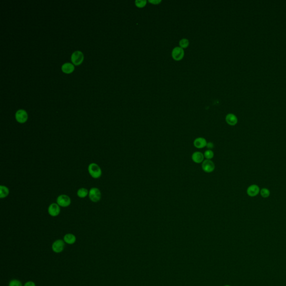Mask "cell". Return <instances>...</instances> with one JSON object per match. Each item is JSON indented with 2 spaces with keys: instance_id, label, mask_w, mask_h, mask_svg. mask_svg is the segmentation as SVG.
I'll use <instances>...</instances> for the list:
<instances>
[{
  "instance_id": "4fadbf2b",
  "label": "cell",
  "mask_w": 286,
  "mask_h": 286,
  "mask_svg": "<svg viewBox=\"0 0 286 286\" xmlns=\"http://www.w3.org/2000/svg\"><path fill=\"white\" fill-rule=\"evenodd\" d=\"M226 121L229 125H235L238 123V118L233 114H229L226 116Z\"/></svg>"
},
{
  "instance_id": "d6986e66",
  "label": "cell",
  "mask_w": 286,
  "mask_h": 286,
  "mask_svg": "<svg viewBox=\"0 0 286 286\" xmlns=\"http://www.w3.org/2000/svg\"><path fill=\"white\" fill-rule=\"evenodd\" d=\"M213 156H214V153L213 152H212V150H206L204 153V158H206V159H208V160H210L211 159L213 158Z\"/></svg>"
},
{
  "instance_id": "9c48e42d",
  "label": "cell",
  "mask_w": 286,
  "mask_h": 286,
  "mask_svg": "<svg viewBox=\"0 0 286 286\" xmlns=\"http://www.w3.org/2000/svg\"><path fill=\"white\" fill-rule=\"evenodd\" d=\"M64 246L65 244L62 240H57L53 242L52 249L54 252L59 253L64 250Z\"/></svg>"
},
{
  "instance_id": "9a60e30c",
  "label": "cell",
  "mask_w": 286,
  "mask_h": 286,
  "mask_svg": "<svg viewBox=\"0 0 286 286\" xmlns=\"http://www.w3.org/2000/svg\"><path fill=\"white\" fill-rule=\"evenodd\" d=\"M64 240L68 244H73L76 242V238L73 234L67 233L64 236Z\"/></svg>"
},
{
  "instance_id": "44dd1931",
  "label": "cell",
  "mask_w": 286,
  "mask_h": 286,
  "mask_svg": "<svg viewBox=\"0 0 286 286\" xmlns=\"http://www.w3.org/2000/svg\"><path fill=\"white\" fill-rule=\"evenodd\" d=\"M9 286H23V284L20 280H13L10 282Z\"/></svg>"
},
{
  "instance_id": "2e32d148",
  "label": "cell",
  "mask_w": 286,
  "mask_h": 286,
  "mask_svg": "<svg viewBox=\"0 0 286 286\" xmlns=\"http://www.w3.org/2000/svg\"><path fill=\"white\" fill-rule=\"evenodd\" d=\"M0 197L1 199L5 198L9 195V190L7 187H5L4 186H1L0 187Z\"/></svg>"
},
{
  "instance_id": "484cf974",
  "label": "cell",
  "mask_w": 286,
  "mask_h": 286,
  "mask_svg": "<svg viewBox=\"0 0 286 286\" xmlns=\"http://www.w3.org/2000/svg\"><path fill=\"white\" fill-rule=\"evenodd\" d=\"M229 286V285H225V286Z\"/></svg>"
},
{
  "instance_id": "30bf717a",
  "label": "cell",
  "mask_w": 286,
  "mask_h": 286,
  "mask_svg": "<svg viewBox=\"0 0 286 286\" xmlns=\"http://www.w3.org/2000/svg\"><path fill=\"white\" fill-rule=\"evenodd\" d=\"M60 207L57 204H52L48 208V212L52 216H57L60 213Z\"/></svg>"
},
{
  "instance_id": "ac0fdd59",
  "label": "cell",
  "mask_w": 286,
  "mask_h": 286,
  "mask_svg": "<svg viewBox=\"0 0 286 286\" xmlns=\"http://www.w3.org/2000/svg\"><path fill=\"white\" fill-rule=\"evenodd\" d=\"M260 195L263 198H268L271 195L270 191L267 188H263L260 191Z\"/></svg>"
},
{
  "instance_id": "6da1fadb",
  "label": "cell",
  "mask_w": 286,
  "mask_h": 286,
  "mask_svg": "<svg viewBox=\"0 0 286 286\" xmlns=\"http://www.w3.org/2000/svg\"><path fill=\"white\" fill-rule=\"evenodd\" d=\"M88 172L90 175L94 178H99L102 175L101 170L97 164L91 163L88 166Z\"/></svg>"
},
{
  "instance_id": "8fae6325",
  "label": "cell",
  "mask_w": 286,
  "mask_h": 286,
  "mask_svg": "<svg viewBox=\"0 0 286 286\" xmlns=\"http://www.w3.org/2000/svg\"><path fill=\"white\" fill-rule=\"evenodd\" d=\"M207 141L204 137H200L196 138L194 140L193 145L198 149H202L207 145Z\"/></svg>"
},
{
  "instance_id": "5b68a950",
  "label": "cell",
  "mask_w": 286,
  "mask_h": 286,
  "mask_svg": "<svg viewBox=\"0 0 286 286\" xmlns=\"http://www.w3.org/2000/svg\"><path fill=\"white\" fill-rule=\"evenodd\" d=\"M57 204L61 207H67L70 204V199L69 196L65 195H61L57 198Z\"/></svg>"
},
{
  "instance_id": "ba28073f",
  "label": "cell",
  "mask_w": 286,
  "mask_h": 286,
  "mask_svg": "<svg viewBox=\"0 0 286 286\" xmlns=\"http://www.w3.org/2000/svg\"><path fill=\"white\" fill-rule=\"evenodd\" d=\"M15 117L16 120L20 123H25L28 118L27 112L23 110H20L17 111Z\"/></svg>"
},
{
  "instance_id": "ffe728a7",
  "label": "cell",
  "mask_w": 286,
  "mask_h": 286,
  "mask_svg": "<svg viewBox=\"0 0 286 286\" xmlns=\"http://www.w3.org/2000/svg\"><path fill=\"white\" fill-rule=\"evenodd\" d=\"M179 44L180 45L181 48L182 49L183 48H186L189 45V41L187 39H183L179 41Z\"/></svg>"
},
{
  "instance_id": "277c9868",
  "label": "cell",
  "mask_w": 286,
  "mask_h": 286,
  "mask_svg": "<svg viewBox=\"0 0 286 286\" xmlns=\"http://www.w3.org/2000/svg\"><path fill=\"white\" fill-rule=\"evenodd\" d=\"M172 56L173 59L175 61H181L184 57V50L181 47H175L173 50Z\"/></svg>"
},
{
  "instance_id": "5bb4252c",
  "label": "cell",
  "mask_w": 286,
  "mask_h": 286,
  "mask_svg": "<svg viewBox=\"0 0 286 286\" xmlns=\"http://www.w3.org/2000/svg\"><path fill=\"white\" fill-rule=\"evenodd\" d=\"M74 67L73 64L69 63H67L63 64L61 67V70L63 72L65 73H72L74 70Z\"/></svg>"
},
{
  "instance_id": "603a6c76",
  "label": "cell",
  "mask_w": 286,
  "mask_h": 286,
  "mask_svg": "<svg viewBox=\"0 0 286 286\" xmlns=\"http://www.w3.org/2000/svg\"><path fill=\"white\" fill-rule=\"evenodd\" d=\"M206 147H207L208 149H212V148H214V145H213V143H212V142H208V143H207Z\"/></svg>"
},
{
  "instance_id": "e0dca14e",
  "label": "cell",
  "mask_w": 286,
  "mask_h": 286,
  "mask_svg": "<svg viewBox=\"0 0 286 286\" xmlns=\"http://www.w3.org/2000/svg\"><path fill=\"white\" fill-rule=\"evenodd\" d=\"M88 194V191L86 188H80L77 192V195L81 198H84L87 196Z\"/></svg>"
},
{
  "instance_id": "7c38bea8",
  "label": "cell",
  "mask_w": 286,
  "mask_h": 286,
  "mask_svg": "<svg viewBox=\"0 0 286 286\" xmlns=\"http://www.w3.org/2000/svg\"><path fill=\"white\" fill-rule=\"evenodd\" d=\"M204 158V154L200 152H195L192 155V159L196 163H201L203 162Z\"/></svg>"
},
{
  "instance_id": "7a4b0ae2",
  "label": "cell",
  "mask_w": 286,
  "mask_h": 286,
  "mask_svg": "<svg viewBox=\"0 0 286 286\" xmlns=\"http://www.w3.org/2000/svg\"><path fill=\"white\" fill-rule=\"evenodd\" d=\"M89 197L92 201L96 202L99 201L101 198V193L99 188H92L90 190Z\"/></svg>"
},
{
  "instance_id": "52a82bcc",
  "label": "cell",
  "mask_w": 286,
  "mask_h": 286,
  "mask_svg": "<svg viewBox=\"0 0 286 286\" xmlns=\"http://www.w3.org/2000/svg\"><path fill=\"white\" fill-rule=\"evenodd\" d=\"M259 187L257 185V184H251L250 186H249L246 190V193L248 195L251 197H255L258 195H259L260 193Z\"/></svg>"
},
{
  "instance_id": "3957f363",
  "label": "cell",
  "mask_w": 286,
  "mask_h": 286,
  "mask_svg": "<svg viewBox=\"0 0 286 286\" xmlns=\"http://www.w3.org/2000/svg\"><path fill=\"white\" fill-rule=\"evenodd\" d=\"M202 168L204 172L211 173L215 170V166L212 161L206 159L202 163Z\"/></svg>"
},
{
  "instance_id": "7402d4cb",
  "label": "cell",
  "mask_w": 286,
  "mask_h": 286,
  "mask_svg": "<svg viewBox=\"0 0 286 286\" xmlns=\"http://www.w3.org/2000/svg\"><path fill=\"white\" fill-rule=\"evenodd\" d=\"M146 1H135V5L136 6L139 7V8H142L146 5Z\"/></svg>"
},
{
  "instance_id": "d4e9b609",
  "label": "cell",
  "mask_w": 286,
  "mask_h": 286,
  "mask_svg": "<svg viewBox=\"0 0 286 286\" xmlns=\"http://www.w3.org/2000/svg\"><path fill=\"white\" fill-rule=\"evenodd\" d=\"M149 2L153 5H158L159 3H161V1H149Z\"/></svg>"
},
{
  "instance_id": "8992f818",
  "label": "cell",
  "mask_w": 286,
  "mask_h": 286,
  "mask_svg": "<svg viewBox=\"0 0 286 286\" xmlns=\"http://www.w3.org/2000/svg\"><path fill=\"white\" fill-rule=\"evenodd\" d=\"M71 60L73 64L78 65L81 64L83 61V54L80 51H76L72 54L71 57Z\"/></svg>"
},
{
  "instance_id": "cb8c5ba5",
  "label": "cell",
  "mask_w": 286,
  "mask_h": 286,
  "mask_svg": "<svg viewBox=\"0 0 286 286\" xmlns=\"http://www.w3.org/2000/svg\"><path fill=\"white\" fill-rule=\"evenodd\" d=\"M24 286H36L35 283L32 281H29L25 284Z\"/></svg>"
}]
</instances>
